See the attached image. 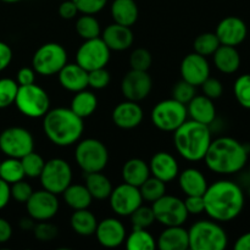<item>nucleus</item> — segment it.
Here are the masks:
<instances>
[{
	"label": "nucleus",
	"mask_w": 250,
	"mask_h": 250,
	"mask_svg": "<svg viewBox=\"0 0 250 250\" xmlns=\"http://www.w3.org/2000/svg\"><path fill=\"white\" fill-rule=\"evenodd\" d=\"M203 199L204 212L217 222L233 221L242 214L246 204L242 187L229 180H220L208 186Z\"/></svg>",
	"instance_id": "f257e3e1"
},
{
	"label": "nucleus",
	"mask_w": 250,
	"mask_h": 250,
	"mask_svg": "<svg viewBox=\"0 0 250 250\" xmlns=\"http://www.w3.org/2000/svg\"><path fill=\"white\" fill-rule=\"evenodd\" d=\"M249 159V149L232 137L212 139L205 154V165L217 175H234L246 167Z\"/></svg>",
	"instance_id": "f03ea898"
},
{
	"label": "nucleus",
	"mask_w": 250,
	"mask_h": 250,
	"mask_svg": "<svg viewBox=\"0 0 250 250\" xmlns=\"http://www.w3.org/2000/svg\"><path fill=\"white\" fill-rule=\"evenodd\" d=\"M43 132L56 146H70L77 143L84 131L83 119L70 107L51 109L43 116Z\"/></svg>",
	"instance_id": "7ed1b4c3"
},
{
	"label": "nucleus",
	"mask_w": 250,
	"mask_h": 250,
	"mask_svg": "<svg viewBox=\"0 0 250 250\" xmlns=\"http://www.w3.org/2000/svg\"><path fill=\"white\" fill-rule=\"evenodd\" d=\"M211 141L210 126L193 120H187L173 132L176 151L190 163H198L204 159Z\"/></svg>",
	"instance_id": "20e7f679"
},
{
	"label": "nucleus",
	"mask_w": 250,
	"mask_h": 250,
	"mask_svg": "<svg viewBox=\"0 0 250 250\" xmlns=\"http://www.w3.org/2000/svg\"><path fill=\"white\" fill-rule=\"evenodd\" d=\"M189 249L225 250L229 246V236L220 222L214 220H200L188 229Z\"/></svg>",
	"instance_id": "39448f33"
},
{
	"label": "nucleus",
	"mask_w": 250,
	"mask_h": 250,
	"mask_svg": "<svg viewBox=\"0 0 250 250\" xmlns=\"http://www.w3.org/2000/svg\"><path fill=\"white\" fill-rule=\"evenodd\" d=\"M75 160L84 173L100 172L109 163V150L99 139L85 138L77 142Z\"/></svg>",
	"instance_id": "423d86ee"
},
{
	"label": "nucleus",
	"mask_w": 250,
	"mask_h": 250,
	"mask_svg": "<svg viewBox=\"0 0 250 250\" xmlns=\"http://www.w3.org/2000/svg\"><path fill=\"white\" fill-rule=\"evenodd\" d=\"M15 105L23 116L41 119L50 110V98L46 90L37 85H19Z\"/></svg>",
	"instance_id": "0eeeda50"
},
{
	"label": "nucleus",
	"mask_w": 250,
	"mask_h": 250,
	"mask_svg": "<svg viewBox=\"0 0 250 250\" xmlns=\"http://www.w3.org/2000/svg\"><path fill=\"white\" fill-rule=\"evenodd\" d=\"M67 63V51L61 44L45 43L39 46L32 56V67L37 75L50 77Z\"/></svg>",
	"instance_id": "6e6552de"
},
{
	"label": "nucleus",
	"mask_w": 250,
	"mask_h": 250,
	"mask_svg": "<svg viewBox=\"0 0 250 250\" xmlns=\"http://www.w3.org/2000/svg\"><path fill=\"white\" fill-rule=\"evenodd\" d=\"M150 119L159 131L173 133L188 120L187 106L172 98L161 100L151 109Z\"/></svg>",
	"instance_id": "1a4fd4ad"
},
{
	"label": "nucleus",
	"mask_w": 250,
	"mask_h": 250,
	"mask_svg": "<svg viewBox=\"0 0 250 250\" xmlns=\"http://www.w3.org/2000/svg\"><path fill=\"white\" fill-rule=\"evenodd\" d=\"M72 167L61 158H53L45 161L39 180L43 189L59 195L72 183Z\"/></svg>",
	"instance_id": "9d476101"
},
{
	"label": "nucleus",
	"mask_w": 250,
	"mask_h": 250,
	"mask_svg": "<svg viewBox=\"0 0 250 250\" xmlns=\"http://www.w3.org/2000/svg\"><path fill=\"white\" fill-rule=\"evenodd\" d=\"M155 221L165 227L183 226L188 219L185 202L175 195L165 194L151 204Z\"/></svg>",
	"instance_id": "9b49d317"
},
{
	"label": "nucleus",
	"mask_w": 250,
	"mask_h": 250,
	"mask_svg": "<svg viewBox=\"0 0 250 250\" xmlns=\"http://www.w3.org/2000/svg\"><path fill=\"white\" fill-rule=\"evenodd\" d=\"M111 58V50L100 37L83 42L76 53V63L87 72L106 67Z\"/></svg>",
	"instance_id": "f8f14e48"
},
{
	"label": "nucleus",
	"mask_w": 250,
	"mask_h": 250,
	"mask_svg": "<svg viewBox=\"0 0 250 250\" xmlns=\"http://www.w3.org/2000/svg\"><path fill=\"white\" fill-rule=\"evenodd\" d=\"M0 150L7 158L22 159L34 150V138L23 127H9L0 133Z\"/></svg>",
	"instance_id": "ddd939ff"
},
{
	"label": "nucleus",
	"mask_w": 250,
	"mask_h": 250,
	"mask_svg": "<svg viewBox=\"0 0 250 250\" xmlns=\"http://www.w3.org/2000/svg\"><path fill=\"white\" fill-rule=\"evenodd\" d=\"M107 199L112 211L122 217H129L137 208L143 204V198L139 188L125 182L112 188Z\"/></svg>",
	"instance_id": "4468645a"
},
{
	"label": "nucleus",
	"mask_w": 250,
	"mask_h": 250,
	"mask_svg": "<svg viewBox=\"0 0 250 250\" xmlns=\"http://www.w3.org/2000/svg\"><path fill=\"white\" fill-rule=\"evenodd\" d=\"M60 208L58 195L45 189L37 190L32 193L31 198L27 200V214L34 221H50L56 216Z\"/></svg>",
	"instance_id": "2eb2a0df"
},
{
	"label": "nucleus",
	"mask_w": 250,
	"mask_h": 250,
	"mask_svg": "<svg viewBox=\"0 0 250 250\" xmlns=\"http://www.w3.org/2000/svg\"><path fill=\"white\" fill-rule=\"evenodd\" d=\"M153 89V78L148 71L129 70L122 77L121 93L126 100L142 102L146 99Z\"/></svg>",
	"instance_id": "dca6fc26"
},
{
	"label": "nucleus",
	"mask_w": 250,
	"mask_h": 250,
	"mask_svg": "<svg viewBox=\"0 0 250 250\" xmlns=\"http://www.w3.org/2000/svg\"><path fill=\"white\" fill-rule=\"evenodd\" d=\"M95 237L98 243L104 248H119L125 243L127 237L126 227L116 217H106L98 221Z\"/></svg>",
	"instance_id": "f3484780"
},
{
	"label": "nucleus",
	"mask_w": 250,
	"mask_h": 250,
	"mask_svg": "<svg viewBox=\"0 0 250 250\" xmlns=\"http://www.w3.org/2000/svg\"><path fill=\"white\" fill-rule=\"evenodd\" d=\"M180 73L182 80L194 87H200L202 83L210 76L209 61L205 56L197 53H190L181 61Z\"/></svg>",
	"instance_id": "a211bd4d"
},
{
	"label": "nucleus",
	"mask_w": 250,
	"mask_h": 250,
	"mask_svg": "<svg viewBox=\"0 0 250 250\" xmlns=\"http://www.w3.org/2000/svg\"><path fill=\"white\" fill-rule=\"evenodd\" d=\"M215 34L222 45L238 46L248 36L246 22L237 16H227L219 22Z\"/></svg>",
	"instance_id": "6ab92c4d"
},
{
	"label": "nucleus",
	"mask_w": 250,
	"mask_h": 250,
	"mask_svg": "<svg viewBox=\"0 0 250 250\" xmlns=\"http://www.w3.org/2000/svg\"><path fill=\"white\" fill-rule=\"evenodd\" d=\"M144 117L143 109L137 102L125 100L119 103L111 112L112 122L121 129H133L142 124Z\"/></svg>",
	"instance_id": "aec40b11"
},
{
	"label": "nucleus",
	"mask_w": 250,
	"mask_h": 250,
	"mask_svg": "<svg viewBox=\"0 0 250 250\" xmlns=\"http://www.w3.org/2000/svg\"><path fill=\"white\" fill-rule=\"evenodd\" d=\"M149 170L151 176L168 183L177 178L180 173V165L172 154L167 151H158L149 161Z\"/></svg>",
	"instance_id": "412c9836"
},
{
	"label": "nucleus",
	"mask_w": 250,
	"mask_h": 250,
	"mask_svg": "<svg viewBox=\"0 0 250 250\" xmlns=\"http://www.w3.org/2000/svg\"><path fill=\"white\" fill-rule=\"evenodd\" d=\"M100 38L105 42L111 51H125L132 46L134 42L133 32L131 27L122 26L119 23H111L102 31Z\"/></svg>",
	"instance_id": "4be33fe9"
},
{
	"label": "nucleus",
	"mask_w": 250,
	"mask_h": 250,
	"mask_svg": "<svg viewBox=\"0 0 250 250\" xmlns=\"http://www.w3.org/2000/svg\"><path fill=\"white\" fill-rule=\"evenodd\" d=\"M61 87L68 92L77 93L88 88V72L78 63H66L58 73Z\"/></svg>",
	"instance_id": "5701e85b"
},
{
	"label": "nucleus",
	"mask_w": 250,
	"mask_h": 250,
	"mask_svg": "<svg viewBox=\"0 0 250 250\" xmlns=\"http://www.w3.org/2000/svg\"><path fill=\"white\" fill-rule=\"evenodd\" d=\"M186 106L188 117L193 121L210 126L216 120V107L214 100L205 95H195Z\"/></svg>",
	"instance_id": "b1692460"
},
{
	"label": "nucleus",
	"mask_w": 250,
	"mask_h": 250,
	"mask_svg": "<svg viewBox=\"0 0 250 250\" xmlns=\"http://www.w3.org/2000/svg\"><path fill=\"white\" fill-rule=\"evenodd\" d=\"M156 248L160 250H187L189 249L188 229L182 226L165 227L156 239Z\"/></svg>",
	"instance_id": "393cba45"
},
{
	"label": "nucleus",
	"mask_w": 250,
	"mask_h": 250,
	"mask_svg": "<svg viewBox=\"0 0 250 250\" xmlns=\"http://www.w3.org/2000/svg\"><path fill=\"white\" fill-rule=\"evenodd\" d=\"M181 190L187 195H203L208 188V181L204 173L194 167L185 168L177 176Z\"/></svg>",
	"instance_id": "a878e982"
},
{
	"label": "nucleus",
	"mask_w": 250,
	"mask_h": 250,
	"mask_svg": "<svg viewBox=\"0 0 250 250\" xmlns=\"http://www.w3.org/2000/svg\"><path fill=\"white\" fill-rule=\"evenodd\" d=\"M214 65L217 70L225 75L236 73L241 67V55L236 46L220 45L212 54Z\"/></svg>",
	"instance_id": "bb28decb"
},
{
	"label": "nucleus",
	"mask_w": 250,
	"mask_h": 250,
	"mask_svg": "<svg viewBox=\"0 0 250 250\" xmlns=\"http://www.w3.org/2000/svg\"><path fill=\"white\" fill-rule=\"evenodd\" d=\"M121 175L125 183L138 188L151 176L149 164L139 158H132L127 160L122 166Z\"/></svg>",
	"instance_id": "cd10ccee"
},
{
	"label": "nucleus",
	"mask_w": 250,
	"mask_h": 250,
	"mask_svg": "<svg viewBox=\"0 0 250 250\" xmlns=\"http://www.w3.org/2000/svg\"><path fill=\"white\" fill-rule=\"evenodd\" d=\"M110 14L115 23L132 27L138 21L139 9L134 0H114L110 6Z\"/></svg>",
	"instance_id": "c85d7f7f"
},
{
	"label": "nucleus",
	"mask_w": 250,
	"mask_h": 250,
	"mask_svg": "<svg viewBox=\"0 0 250 250\" xmlns=\"http://www.w3.org/2000/svg\"><path fill=\"white\" fill-rule=\"evenodd\" d=\"M70 226L78 236L90 237L95 233L98 220L95 215L88 209L73 210L70 217Z\"/></svg>",
	"instance_id": "c756f323"
},
{
	"label": "nucleus",
	"mask_w": 250,
	"mask_h": 250,
	"mask_svg": "<svg viewBox=\"0 0 250 250\" xmlns=\"http://www.w3.org/2000/svg\"><path fill=\"white\" fill-rule=\"evenodd\" d=\"M98 107V98L93 92L87 89L75 93L71 100L70 109L81 119H87L92 116Z\"/></svg>",
	"instance_id": "7c9ffc66"
},
{
	"label": "nucleus",
	"mask_w": 250,
	"mask_h": 250,
	"mask_svg": "<svg viewBox=\"0 0 250 250\" xmlns=\"http://www.w3.org/2000/svg\"><path fill=\"white\" fill-rule=\"evenodd\" d=\"M62 197L68 208L72 210L88 209L93 202L89 190L84 185H73L71 183L62 193Z\"/></svg>",
	"instance_id": "2f4dec72"
},
{
	"label": "nucleus",
	"mask_w": 250,
	"mask_h": 250,
	"mask_svg": "<svg viewBox=\"0 0 250 250\" xmlns=\"http://www.w3.org/2000/svg\"><path fill=\"white\" fill-rule=\"evenodd\" d=\"M85 183L84 186L89 190L90 195L95 200H105L109 198L110 193L112 190V183L109 177L100 172L85 173Z\"/></svg>",
	"instance_id": "473e14b6"
},
{
	"label": "nucleus",
	"mask_w": 250,
	"mask_h": 250,
	"mask_svg": "<svg viewBox=\"0 0 250 250\" xmlns=\"http://www.w3.org/2000/svg\"><path fill=\"white\" fill-rule=\"evenodd\" d=\"M125 243L128 250L156 249V239L146 229H132V232L126 237Z\"/></svg>",
	"instance_id": "72a5a7b5"
},
{
	"label": "nucleus",
	"mask_w": 250,
	"mask_h": 250,
	"mask_svg": "<svg viewBox=\"0 0 250 250\" xmlns=\"http://www.w3.org/2000/svg\"><path fill=\"white\" fill-rule=\"evenodd\" d=\"M75 29L83 41L98 38L102 36V27L94 15L82 14V16L76 20Z\"/></svg>",
	"instance_id": "f704fd0d"
},
{
	"label": "nucleus",
	"mask_w": 250,
	"mask_h": 250,
	"mask_svg": "<svg viewBox=\"0 0 250 250\" xmlns=\"http://www.w3.org/2000/svg\"><path fill=\"white\" fill-rule=\"evenodd\" d=\"M24 177L26 176H24L21 159L7 158L6 160L0 163V178L9 185L23 180Z\"/></svg>",
	"instance_id": "c9c22d12"
},
{
	"label": "nucleus",
	"mask_w": 250,
	"mask_h": 250,
	"mask_svg": "<svg viewBox=\"0 0 250 250\" xmlns=\"http://www.w3.org/2000/svg\"><path fill=\"white\" fill-rule=\"evenodd\" d=\"M220 45L221 43L215 32H204V33L199 34L193 42L194 53L205 56V58L212 56V54L217 50Z\"/></svg>",
	"instance_id": "e433bc0d"
},
{
	"label": "nucleus",
	"mask_w": 250,
	"mask_h": 250,
	"mask_svg": "<svg viewBox=\"0 0 250 250\" xmlns=\"http://www.w3.org/2000/svg\"><path fill=\"white\" fill-rule=\"evenodd\" d=\"M143 202L153 204L158 199H160L163 195L166 194V183L160 181L159 178L150 176L143 185L139 187Z\"/></svg>",
	"instance_id": "4c0bfd02"
},
{
	"label": "nucleus",
	"mask_w": 250,
	"mask_h": 250,
	"mask_svg": "<svg viewBox=\"0 0 250 250\" xmlns=\"http://www.w3.org/2000/svg\"><path fill=\"white\" fill-rule=\"evenodd\" d=\"M21 163L23 166L24 176L29 178H39L44 165H45V160L43 159V156L39 155L34 150L23 156L21 159Z\"/></svg>",
	"instance_id": "58836bf2"
},
{
	"label": "nucleus",
	"mask_w": 250,
	"mask_h": 250,
	"mask_svg": "<svg viewBox=\"0 0 250 250\" xmlns=\"http://www.w3.org/2000/svg\"><path fill=\"white\" fill-rule=\"evenodd\" d=\"M129 219H131L132 229H148L154 222H156L151 207H148V205H143V204H142L139 208H137V209L129 215Z\"/></svg>",
	"instance_id": "ea45409f"
},
{
	"label": "nucleus",
	"mask_w": 250,
	"mask_h": 250,
	"mask_svg": "<svg viewBox=\"0 0 250 250\" xmlns=\"http://www.w3.org/2000/svg\"><path fill=\"white\" fill-rule=\"evenodd\" d=\"M234 98L244 109L250 110V73L242 75L234 81Z\"/></svg>",
	"instance_id": "a19ab883"
},
{
	"label": "nucleus",
	"mask_w": 250,
	"mask_h": 250,
	"mask_svg": "<svg viewBox=\"0 0 250 250\" xmlns=\"http://www.w3.org/2000/svg\"><path fill=\"white\" fill-rule=\"evenodd\" d=\"M19 84L11 78H1L0 80V109L11 106L16 99Z\"/></svg>",
	"instance_id": "79ce46f5"
},
{
	"label": "nucleus",
	"mask_w": 250,
	"mask_h": 250,
	"mask_svg": "<svg viewBox=\"0 0 250 250\" xmlns=\"http://www.w3.org/2000/svg\"><path fill=\"white\" fill-rule=\"evenodd\" d=\"M128 61L132 70L148 71L153 63V56L148 49L137 48L131 53Z\"/></svg>",
	"instance_id": "37998d69"
},
{
	"label": "nucleus",
	"mask_w": 250,
	"mask_h": 250,
	"mask_svg": "<svg viewBox=\"0 0 250 250\" xmlns=\"http://www.w3.org/2000/svg\"><path fill=\"white\" fill-rule=\"evenodd\" d=\"M195 88L197 87L192 85L190 83L186 82L185 80H181L173 85L172 90H171V98L177 100V102L182 103V104L187 105L197 95Z\"/></svg>",
	"instance_id": "c03bdc74"
},
{
	"label": "nucleus",
	"mask_w": 250,
	"mask_h": 250,
	"mask_svg": "<svg viewBox=\"0 0 250 250\" xmlns=\"http://www.w3.org/2000/svg\"><path fill=\"white\" fill-rule=\"evenodd\" d=\"M33 236L39 242H51L59 236V229L49 221H38L34 224Z\"/></svg>",
	"instance_id": "a18cd8bd"
},
{
	"label": "nucleus",
	"mask_w": 250,
	"mask_h": 250,
	"mask_svg": "<svg viewBox=\"0 0 250 250\" xmlns=\"http://www.w3.org/2000/svg\"><path fill=\"white\" fill-rule=\"evenodd\" d=\"M111 75L106 67L97 68L88 72V87L95 90H102L110 84Z\"/></svg>",
	"instance_id": "49530a36"
},
{
	"label": "nucleus",
	"mask_w": 250,
	"mask_h": 250,
	"mask_svg": "<svg viewBox=\"0 0 250 250\" xmlns=\"http://www.w3.org/2000/svg\"><path fill=\"white\" fill-rule=\"evenodd\" d=\"M10 190H11V198L15 202L20 204H26L27 200L31 198L32 193L34 192L32 186L26 181L21 180L10 185Z\"/></svg>",
	"instance_id": "de8ad7c7"
},
{
	"label": "nucleus",
	"mask_w": 250,
	"mask_h": 250,
	"mask_svg": "<svg viewBox=\"0 0 250 250\" xmlns=\"http://www.w3.org/2000/svg\"><path fill=\"white\" fill-rule=\"evenodd\" d=\"M202 90L203 95L210 98L211 100L219 99L222 94H224V85H222L221 81L217 80L215 77H208L204 82L202 83Z\"/></svg>",
	"instance_id": "09e8293b"
},
{
	"label": "nucleus",
	"mask_w": 250,
	"mask_h": 250,
	"mask_svg": "<svg viewBox=\"0 0 250 250\" xmlns=\"http://www.w3.org/2000/svg\"><path fill=\"white\" fill-rule=\"evenodd\" d=\"M81 14L97 15L107 4V0H73Z\"/></svg>",
	"instance_id": "8fccbe9b"
},
{
	"label": "nucleus",
	"mask_w": 250,
	"mask_h": 250,
	"mask_svg": "<svg viewBox=\"0 0 250 250\" xmlns=\"http://www.w3.org/2000/svg\"><path fill=\"white\" fill-rule=\"evenodd\" d=\"M183 202H185V207L187 209L188 215H200L204 212L203 195H187Z\"/></svg>",
	"instance_id": "3c124183"
},
{
	"label": "nucleus",
	"mask_w": 250,
	"mask_h": 250,
	"mask_svg": "<svg viewBox=\"0 0 250 250\" xmlns=\"http://www.w3.org/2000/svg\"><path fill=\"white\" fill-rule=\"evenodd\" d=\"M58 12L59 16L63 20H73L80 14L73 0H61V4L59 5Z\"/></svg>",
	"instance_id": "603ef678"
},
{
	"label": "nucleus",
	"mask_w": 250,
	"mask_h": 250,
	"mask_svg": "<svg viewBox=\"0 0 250 250\" xmlns=\"http://www.w3.org/2000/svg\"><path fill=\"white\" fill-rule=\"evenodd\" d=\"M36 71L33 67H21L17 71L16 82L19 85H29L36 83Z\"/></svg>",
	"instance_id": "864d4df0"
},
{
	"label": "nucleus",
	"mask_w": 250,
	"mask_h": 250,
	"mask_svg": "<svg viewBox=\"0 0 250 250\" xmlns=\"http://www.w3.org/2000/svg\"><path fill=\"white\" fill-rule=\"evenodd\" d=\"M12 61V50L10 45L0 42V72L7 67Z\"/></svg>",
	"instance_id": "5fc2aeb1"
},
{
	"label": "nucleus",
	"mask_w": 250,
	"mask_h": 250,
	"mask_svg": "<svg viewBox=\"0 0 250 250\" xmlns=\"http://www.w3.org/2000/svg\"><path fill=\"white\" fill-rule=\"evenodd\" d=\"M11 199V190H10V185L0 178V210L4 209Z\"/></svg>",
	"instance_id": "6e6d98bb"
},
{
	"label": "nucleus",
	"mask_w": 250,
	"mask_h": 250,
	"mask_svg": "<svg viewBox=\"0 0 250 250\" xmlns=\"http://www.w3.org/2000/svg\"><path fill=\"white\" fill-rule=\"evenodd\" d=\"M12 236V227L7 220L0 217V244L10 241Z\"/></svg>",
	"instance_id": "4d7b16f0"
},
{
	"label": "nucleus",
	"mask_w": 250,
	"mask_h": 250,
	"mask_svg": "<svg viewBox=\"0 0 250 250\" xmlns=\"http://www.w3.org/2000/svg\"><path fill=\"white\" fill-rule=\"evenodd\" d=\"M233 248L236 250H250V232L242 234L236 241Z\"/></svg>",
	"instance_id": "13d9d810"
},
{
	"label": "nucleus",
	"mask_w": 250,
	"mask_h": 250,
	"mask_svg": "<svg viewBox=\"0 0 250 250\" xmlns=\"http://www.w3.org/2000/svg\"><path fill=\"white\" fill-rule=\"evenodd\" d=\"M20 225H21V227L23 229H33L34 227V220L31 219V217H24V219L21 220V222H20Z\"/></svg>",
	"instance_id": "bf43d9fd"
},
{
	"label": "nucleus",
	"mask_w": 250,
	"mask_h": 250,
	"mask_svg": "<svg viewBox=\"0 0 250 250\" xmlns=\"http://www.w3.org/2000/svg\"><path fill=\"white\" fill-rule=\"evenodd\" d=\"M1 1L7 2V4H14V2H19V1H21V0H1Z\"/></svg>",
	"instance_id": "052dcab7"
},
{
	"label": "nucleus",
	"mask_w": 250,
	"mask_h": 250,
	"mask_svg": "<svg viewBox=\"0 0 250 250\" xmlns=\"http://www.w3.org/2000/svg\"><path fill=\"white\" fill-rule=\"evenodd\" d=\"M248 175H249V178H250V161H249V168H248Z\"/></svg>",
	"instance_id": "680f3d73"
},
{
	"label": "nucleus",
	"mask_w": 250,
	"mask_h": 250,
	"mask_svg": "<svg viewBox=\"0 0 250 250\" xmlns=\"http://www.w3.org/2000/svg\"><path fill=\"white\" fill-rule=\"evenodd\" d=\"M248 195L250 197V186H249V188H248Z\"/></svg>",
	"instance_id": "e2e57ef3"
},
{
	"label": "nucleus",
	"mask_w": 250,
	"mask_h": 250,
	"mask_svg": "<svg viewBox=\"0 0 250 250\" xmlns=\"http://www.w3.org/2000/svg\"><path fill=\"white\" fill-rule=\"evenodd\" d=\"M0 163H1V161H0Z\"/></svg>",
	"instance_id": "0e129e2a"
}]
</instances>
